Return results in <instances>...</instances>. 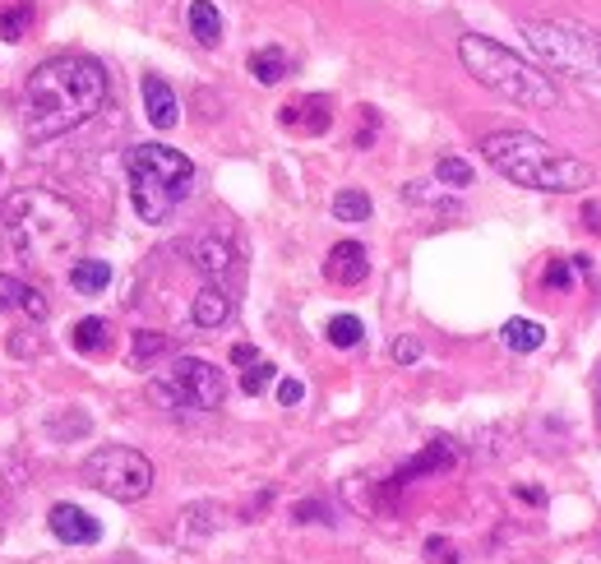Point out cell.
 <instances>
[{
	"label": "cell",
	"mask_w": 601,
	"mask_h": 564,
	"mask_svg": "<svg viewBox=\"0 0 601 564\" xmlns=\"http://www.w3.org/2000/svg\"><path fill=\"white\" fill-rule=\"evenodd\" d=\"M107 102V75L88 56H52L24 79V134L29 144H47L93 121Z\"/></svg>",
	"instance_id": "obj_1"
},
{
	"label": "cell",
	"mask_w": 601,
	"mask_h": 564,
	"mask_svg": "<svg viewBox=\"0 0 601 564\" xmlns=\"http://www.w3.org/2000/svg\"><path fill=\"white\" fill-rule=\"evenodd\" d=\"M0 241L5 251L29 268H56V259H70L84 241V218L56 190H14L0 204Z\"/></svg>",
	"instance_id": "obj_2"
},
{
	"label": "cell",
	"mask_w": 601,
	"mask_h": 564,
	"mask_svg": "<svg viewBox=\"0 0 601 564\" xmlns=\"http://www.w3.org/2000/svg\"><path fill=\"white\" fill-rule=\"evenodd\" d=\"M481 157L491 163L504 180L527 190H542V195H578L588 190L597 172L583 163V157H569V153H555L546 140L527 130H496L481 140Z\"/></svg>",
	"instance_id": "obj_3"
},
{
	"label": "cell",
	"mask_w": 601,
	"mask_h": 564,
	"mask_svg": "<svg viewBox=\"0 0 601 564\" xmlns=\"http://www.w3.org/2000/svg\"><path fill=\"white\" fill-rule=\"evenodd\" d=\"M458 60L481 88H491V93H500L504 102L527 107V111H555L560 107V88L550 84V75H542L532 60L500 47L496 37L463 33L458 37Z\"/></svg>",
	"instance_id": "obj_4"
},
{
	"label": "cell",
	"mask_w": 601,
	"mask_h": 564,
	"mask_svg": "<svg viewBox=\"0 0 601 564\" xmlns=\"http://www.w3.org/2000/svg\"><path fill=\"white\" fill-rule=\"evenodd\" d=\"M125 176H130V204L144 222H167L171 209L194 190V163L181 148L167 144H135L125 157Z\"/></svg>",
	"instance_id": "obj_5"
},
{
	"label": "cell",
	"mask_w": 601,
	"mask_h": 564,
	"mask_svg": "<svg viewBox=\"0 0 601 564\" xmlns=\"http://www.w3.org/2000/svg\"><path fill=\"white\" fill-rule=\"evenodd\" d=\"M523 42L546 70L601 84V33L597 29L569 24V19H527Z\"/></svg>",
	"instance_id": "obj_6"
},
{
	"label": "cell",
	"mask_w": 601,
	"mask_h": 564,
	"mask_svg": "<svg viewBox=\"0 0 601 564\" xmlns=\"http://www.w3.org/2000/svg\"><path fill=\"white\" fill-rule=\"evenodd\" d=\"M148 398L171 412H213L227 398V379L204 356H176L148 379Z\"/></svg>",
	"instance_id": "obj_7"
},
{
	"label": "cell",
	"mask_w": 601,
	"mask_h": 564,
	"mask_svg": "<svg viewBox=\"0 0 601 564\" xmlns=\"http://www.w3.org/2000/svg\"><path fill=\"white\" fill-rule=\"evenodd\" d=\"M84 482L116 505H135L153 490V463L130 444H102L84 463Z\"/></svg>",
	"instance_id": "obj_8"
},
{
	"label": "cell",
	"mask_w": 601,
	"mask_h": 564,
	"mask_svg": "<svg viewBox=\"0 0 601 564\" xmlns=\"http://www.w3.org/2000/svg\"><path fill=\"white\" fill-rule=\"evenodd\" d=\"M47 528H52L56 541H65V546H88V541L102 537V523H98V518L88 513V509H79V505H70V500L52 505Z\"/></svg>",
	"instance_id": "obj_9"
},
{
	"label": "cell",
	"mask_w": 601,
	"mask_h": 564,
	"mask_svg": "<svg viewBox=\"0 0 601 564\" xmlns=\"http://www.w3.org/2000/svg\"><path fill=\"white\" fill-rule=\"evenodd\" d=\"M366 274H370V255H366L361 241H338V245L329 251V259H324V278L338 283V287L366 283Z\"/></svg>",
	"instance_id": "obj_10"
},
{
	"label": "cell",
	"mask_w": 601,
	"mask_h": 564,
	"mask_svg": "<svg viewBox=\"0 0 601 564\" xmlns=\"http://www.w3.org/2000/svg\"><path fill=\"white\" fill-rule=\"evenodd\" d=\"M190 255H194V268H199V274H204L209 283H227L232 278V245L227 241H218V236H204V241H194L190 245Z\"/></svg>",
	"instance_id": "obj_11"
},
{
	"label": "cell",
	"mask_w": 601,
	"mask_h": 564,
	"mask_svg": "<svg viewBox=\"0 0 601 564\" xmlns=\"http://www.w3.org/2000/svg\"><path fill=\"white\" fill-rule=\"evenodd\" d=\"M5 310H24L29 320H47V297H42L37 287H29V283H19V278H10V274H0V314Z\"/></svg>",
	"instance_id": "obj_12"
},
{
	"label": "cell",
	"mask_w": 601,
	"mask_h": 564,
	"mask_svg": "<svg viewBox=\"0 0 601 564\" xmlns=\"http://www.w3.org/2000/svg\"><path fill=\"white\" fill-rule=\"evenodd\" d=\"M333 121V102L329 98H301L282 107V125L287 130H305V134H324Z\"/></svg>",
	"instance_id": "obj_13"
},
{
	"label": "cell",
	"mask_w": 601,
	"mask_h": 564,
	"mask_svg": "<svg viewBox=\"0 0 601 564\" xmlns=\"http://www.w3.org/2000/svg\"><path fill=\"white\" fill-rule=\"evenodd\" d=\"M190 320H194L199 329H218V324H227V320H232V291H227V287H218V283L199 287V297H194V306H190Z\"/></svg>",
	"instance_id": "obj_14"
},
{
	"label": "cell",
	"mask_w": 601,
	"mask_h": 564,
	"mask_svg": "<svg viewBox=\"0 0 601 564\" xmlns=\"http://www.w3.org/2000/svg\"><path fill=\"white\" fill-rule=\"evenodd\" d=\"M144 111H148V121L158 125V130H171V125H176L181 107H176V93L167 88V79L144 75Z\"/></svg>",
	"instance_id": "obj_15"
},
{
	"label": "cell",
	"mask_w": 601,
	"mask_h": 564,
	"mask_svg": "<svg viewBox=\"0 0 601 564\" xmlns=\"http://www.w3.org/2000/svg\"><path fill=\"white\" fill-rule=\"evenodd\" d=\"M107 283H111L107 259H75L70 264V287L79 291V297H98V291H107Z\"/></svg>",
	"instance_id": "obj_16"
},
{
	"label": "cell",
	"mask_w": 601,
	"mask_h": 564,
	"mask_svg": "<svg viewBox=\"0 0 601 564\" xmlns=\"http://www.w3.org/2000/svg\"><path fill=\"white\" fill-rule=\"evenodd\" d=\"M190 33L204 42V47H218L222 42V14L213 10V0H190Z\"/></svg>",
	"instance_id": "obj_17"
},
{
	"label": "cell",
	"mask_w": 601,
	"mask_h": 564,
	"mask_svg": "<svg viewBox=\"0 0 601 564\" xmlns=\"http://www.w3.org/2000/svg\"><path fill=\"white\" fill-rule=\"evenodd\" d=\"M500 338H504L509 352H537V347L546 343V329H542L537 320H509V324L500 329Z\"/></svg>",
	"instance_id": "obj_18"
},
{
	"label": "cell",
	"mask_w": 601,
	"mask_h": 564,
	"mask_svg": "<svg viewBox=\"0 0 601 564\" xmlns=\"http://www.w3.org/2000/svg\"><path fill=\"white\" fill-rule=\"evenodd\" d=\"M29 29H33V0H10V5L0 10V42L29 37Z\"/></svg>",
	"instance_id": "obj_19"
},
{
	"label": "cell",
	"mask_w": 601,
	"mask_h": 564,
	"mask_svg": "<svg viewBox=\"0 0 601 564\" xmlns=\"http://www.w3.org/2000/svg\"><path fill=\"white\" fill-rule=\"evenodd\" d=\"M454 463V449H449V440H435L426 454L421 458H412L403 472H398V486H408V477H416V472H439V467H449Z\"/></svg>",
	"instance_id": "obj_20"
},
{
	"label": "cell",
	"mask_w": 601,
	"mask_h": 564,
	"mask_svg": "<svg viewBox=\"0 0 601 564\" xmlns=\"http://www.w3.org/2000/svg\"><path fill=\"white\" fill-rule=\"evenodd\" d=\"M287 52H278V47H259L255 56H251V75L259 79V84H278V79H287Z\"/></svg>",
	"instance_id": "obj_21"
},
{
	"label": "cell",
	"mask_w": 601,
	"mask_h": 564,
	"mask_svg": "<svg viewBox=\"0 0 601 564\" xmlns=\"http://www.w3.org/2000/svg\"><path fill=\"white\" fill-rule=\"evenodd\" d=\"M370 195L366 190H338L333 195V218L338 222H366L370 218Z\"/></svg>",
	"instance_id": "obj_22"
},
{
	"label": "cell",
	"mask_w": 601,
	"mask_h": 564,
	"mask_svg": "<svg viewBox=\"0 0 601 564\" xmlns=\"http://www.w3.org/2000/svg\"><path fill=\"white\" fill-rule=\"evenodd\" d=\"M75 347H79L84 356L107 352V347H111V329H107V320H79V324H75Z\"/></svg>",
	"instance_id": "obj_23"
},
{
	"label": "cell",
	"mask_w": 601,
	"mask_h": 564,
	"mask_svg": "<svg viewBox=\"0 0 601 564\" xmlns=\"http://www.w3.org/2000/svg\"><path fill=\"white\" fill-rule=\"evenodd\" d=\"M324 333H329L333 347H356V343L366 338V329H361V320H356V314H333Z\"/></svg>",
	"instance_id": "obj_24"
},
{
	"label": "cell",
	"mask_w": 601,
	"mask_h": 564,
	"mask_svg": "<svg viewBox=\"0 0 601 564\" xmlns=\"http://www.w3.org/2000/svg\"><path fill=\"white\" fill-rule=\"evenodd\" d=\"M274 379H278V366H274V361H264V356H259V361H251V366L241 371V389H246V394L255 398V394L269 389Z\"/></svg>",
	"instance_id": "obj_25"
},
{
	"label": "cell",
	"mask_w": 601,
	"mask_h": 564,
	"mask_svg": "<svg viewBox=\"0 0 601 564\" xmlns=\"http://www.w3.org/2000/svg\"><path fill=\"white\" fill-rule=\"evenodd\" d=\"M435 176H439V186H454V190L472 186V167H467L463 157H439V163H435Z\"/></svg>",
	"instance_id": "obj_26"
},
{
	"label": "cell",
	"mask_w": 601,
	"mask_h": 564,
	"mask_svg": "<svg viewBox=\"0 0 601 564\" xmlns=\"http://www.w3.org/2000/svg\"><path fill=\"white\" fill-rule=\"evenodd\" d=\"M171 347V338H163V333H153V329H144L140 338H135V356L140 361H148V356H158V352H167Z\"/></svg>",
	"instance_id": "obj_27"
},
{
	"label": "cell",
	"mask_w": 601,
	"mask_h": 564,
	"mask_svg": "<svg viewBox=\"0 0 601 564\" xmlns=\"http://www.w3.org/2000/svg\"><path fill=\"white\" fill-rule=\"evenodd\" d=\"M393 361H398V366H416V361H421V343H416V338H398V343H393Z\"/></svg>",
	"instance_id": "obj_28"
},
{
	"label": "cell",
	"mask_w": 601,
	"mask_h": 564,
	"mask_svg": "<svg viewBox=\"0 0 601 564\" xmlns=\"http://www.w3.org/2000/svg\"><path fill=\"white\" fill-rule=\"evenodd\" d=\"M301 398H305V385H301V379H282V385H278V402H282V408H297Z\"/></svg>",
	"instance_id": "obj_29"
},
{
	"label": "cell",
	"mask_w": 601,
	"mask_h": 564,
	"mask_svg": "<svg viewBox=\"0 0 601 564\" xmlns=\"http://www.w3.org/2000/svg\"><path fill=\"white\" fill-rule=\"evenodd\" d=\"M546 283H550V287H569V283H574V274H569V264H565V259H555V264L546 268Z\"/></svg>",
	"instance_id": "obj_30"
},
{
	"label": "cell",
	"mask_w": 601,
	"mask_h": 564,
	"mask_svg": "<svg viewBox=\"0 0 601 564\" xmlns=\"http://www.w3.org/2000/svg\"><path fill=\"white\" fill-rule=\"evenodd\" d=\"M426 551L439 560V564H458V555H454V546H449V541H439V537H431L426 541Z\"/></svg>",
	"instance_id": "obj_31"
},
{
	"label": "cell",
	"mask_w": 601,
	"mask_h": 564,
	"mask_svg": "<svg viewBox=\"0 0 601 564\" xmlns=\"http://www.w3.org/2000/svg\"><path fill=\"white\" fill-rule=\"evenodd\" d=\"M251 361H259V352H255L251 343H236V347H232V366H241V371H246Z\"/></svg>",
	"instance_id": "obj_32"
},
{
	"label": "cell",
	"mask_w": 601,
	"mask_h": 564,
	"mask_svg": "<svg viewBox=\"0 0 601 564\" xmlns=\"http://www.w3.org/2000/svg\"><path fill=\"white\" fill-rule=\"evenodd\" d=\"M597 412H601V371H597Z\"/></svg>",
	"instance_id": "obj_33"
}]
</instances>
